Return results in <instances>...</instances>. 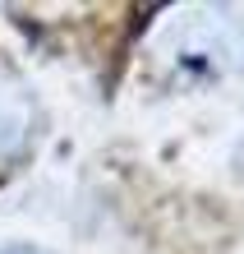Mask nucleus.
<instances>
[{
	"instance_id": "obj_1",
	"label": "nucleus",
	"mask_w": 244,
	"mask_h": 254,
	"mask_svg": "<svg viewBox=\"0 0 244 254\" xmlns=\"http://www.w3.org/2000/svg\"><path fill=\"white\" fill-rule=\"evenodd\" d=\"M28 134V102L14 88H0V153L19 148Z\"/></svg>"
},
{
	"instance_id": "obj_2",
	"label": "nucleus",
	"mask_w": 244,
	"mask_h": 254,
	"mask_svg": "<svg viewBox=\"0 0 244 254\" xmlns=\"http://www.w3.org/2000/svg\"><path fill=\"white\" fill-rule=\"evenodd\" d=\"M9 254H37V250H9Z\"/></svg>"
}]
</instances>
